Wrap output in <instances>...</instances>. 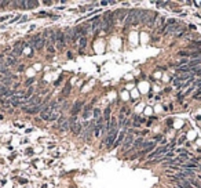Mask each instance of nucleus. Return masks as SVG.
Instances as JSON below:
<instances>
[{
  "instance_id": "nucleus-1",
  "label": "nucleus",
  "mask_w": 201,
  "mask_h": 188,
  "mask_svg": "<svg viewBox=\"0 0 201 188\" xmlns=\"http://www.w3.org/2000/svg\"><path fill=\"white\" fill-rule=\"evenodd\" d=\"M140 11L142 10H136V8H134V10L130 11V14H128L127 19H125V28H128L132 23H138V18L140 15Z\"/></svg>"
},
{
  "instance_id": "nucleus-2",
  "label": "nucleus",
  "mask_w": 201,
  "mask_h": 188,
  "mask_svg": "<svg viewBox=\"0 0 201 188\" xmlns=\"http://www.w3.org/2000/svg\"><path fill=\"white\" fill-rule=\"evenodd\" d=\"M57 104H58L57 101H51L48 105H46L44 109L40 112V117H41L43 120H50V116H51V113H53V111H54Z\"/></svg>"
},
{
  "instance_id": "nucleus-3",
  "label": "nucleus",
  "mask_w": 201,
  "mask_h": 188,
  "mask_svg": "<svg viewBox=\"0 0 201 188\" xmlns=\"http://www.w3.org/2000/svg\"><path fill=\"white\" fill-rule=\"evenodd\" d=\"M116 140H117V129H116V130H113V132H109L108 137L105 138V144H106V147H108V148H112V147L114 145Z\"/></svg>"
},
{
  "instance_id": "nucleus-4",
  "label": "nucleus",
  "mask_w": 201,
  "mask_h": 188,
  "mask_svg": "<svg viewBox=\"0 0 201 188\" xmlns=\"http://www.w3.org/2000/svg\"><path fill=\"white\" fill-rule=\"evenodd\" d=\"M32 44H33V47L36 50H41L43 47L46 46V38H43L41 35H36L33 42H32Z\"/></svg>"
},
{
  "instance_id": "nucleus-5",
  "label": "nucleus",
  "mask_w": 201,
  "mask_h": 188,
  "mask_svg": "<svg viewBox=\"0 0 201 188\" xmlns=\"http://www.w3.org/2000/svg\"><path fill=\"white\" fill-rule=\"evenodd\" d=\"M58 129L61 132H66L70 129V122H69V117H63L61 116L58 119Z\"/></svg>"
},
{
  "instance_id": "nucleus-6",
  "label": "nucleus",
  "mask_w": 201,
  "mask_h": 188,
  "mask_svg": "<svg viewBox=\"0 0 201 188\" xmlns=\"http://www.w3.org/2000/svg\"><path fill=\"white\" fill-rule=\"evenodd\" d=\"M128 14H130V11H128V10H124V8H121V10H117V11H114V13H113V18L118 19L120 22H124V21L127 19Z\"/></svg>"
},
{
  "instance_id": "nucleus-7",
  "label": "nucleus",
  "mask_w": 201,
  "mask_h": 188,
  "mask_svg": "<svg viewBox=\"0 0 201 188\" xmlns=\"http://www.w3.org/2000/svg\"><path fill=\"white\" fill-rule=\"evenodd\" d=\"M57 33V48L58 50H62L63 48V46H65V33L62 31H57L55 32Z\"/></svg>"
},
{
  "instance_id": "nucleus-8",
  "label": "nucleus",
  "mask_w": 201,
  "mask_h": 188,
  "mask_svg": "<svg viewBox=\"0 0 201 188\" xmlns=\"http://www.w3.org/2000/svg\"><path fill=\"white\" fill-rule=\"evenodd\" d=\"M22 109L25 111V112H28V113H37L39 111L44 109V105H43V104L35 105V107H28V105H25V107H22Z\"/></svg>"
},
{
  "instance_id": "nucleus-9",
  "label": "nucleus",
  "mask_w": 201,
  "mask_h": 188,
  "mask_svg": "<svg viewBox=\"0 0 201 188\" xmlns=\"http://www.w3.org/2000/svg\"><path fill=\"white\" fill-rule=\"evenodd\" d=\"M170 148V147H158V148L156 149V151H153V152H150L149 155H147V158L149 159H153V158H157L160 156V155H162V154H165L167 152V149Z\"/></svg>"
},
{
  "instance_id": "nucleus-10",
  "label": "nucleus",
  "mask_w": 201,
  "mask_h": 188,
  "mask_svg": "<svg viewBox=\"0 0 201 188\" xmlns=\"http://www.w3.org/2000/svg\"><path fill=\"white\" fill-rule=\"evenodd\" d=\"M65 40H66L68 43H73V42H75V31H73V29L68 28V29L65 31Z\"/></svg>"
},
{
  "instance_id": "nucleus-11",
  "label": "nucleus",
  "mask_w": 201,
  "mask_h": 188,
  "mask_svg": "<svg viewBox=\"0 0 201 188\" xmlns=\"http://www.w3.org/2000/svg\"><path fill=\"white\" fill-rule=\"evenodd\" d=\"M83 105H84V101H83V100H79V101L75 102V105H73V108H72V116H75L79 111L81 109Z\"/></svg>"
},
{
  "instance_id": "nucleus-12",
  "label": "nucleus",
  "mask_w": 201,
  "mask_h": 188,
  "mask_svg": "<svg viewBox=\"0 0 201 188\" xmlns=\"http://www.w3.org/2000/svg\"><path fill=\"white\" fill-rule=\"evenodd\" d=\"M132 142H134V137H132V134H128V136L124 138V144H123V149H124V151H127V149L130 148Z\"/></svg>"
},
{
  "instance_id": "nucleus-13",
  "label": "nucleus",
  "mask_w": 201,
  "mask_h": 188,
  "mask_svg": "<svg viewBox=\"0 0 201 188\" xmlns=\"http://www.w3.org/2000/svg\"><path fill=\"white\" fill-rule=\"evenodd\" d=\"M70 130H72V133H73V134H76V136H80L81 130H83V126L80 125V122H76L75 125L70 127Z\"/></svg>"
},
{
  "instance_id": "nucleus-14",
  "label": "nucleus",
  "mask_w": 201,
  "mask_h": 188,
  "mask_svg": "<svg viewBox=\"0 0 201 188\" xmlns=\"http://www.w3.org/2000/svg\"><path fill=\"white\" fill-rule=\"evenodd\" d=\"M95 126H97V122H95V120H93V122L90 123V126H88V129H87V134H85V138H87V140L91 137L93 132H95Z\"/></svg>"
},
{
  "instance_id": "nucleus-15",
  "label": "nucleus",
  "mask_w": 201,
  "mask_h": 188,
  "mask_svg": "<svg viewBox=\"0 0 201 188\" xmlns=\"http://www.w3.org/2000/svg\"><path fill=\"white\" fill-rule=\"evenodd\" d=\"M35 105H40V97L39 95L32 97L31 100L28 101V107H35Z\"/></svg>"
},
{
  "instance_id": "nucleus-16",
  "label": "nucleus",
  "mask_w": 201,
  "mask_h": 188,
  "mask_svg": "<svg viewBox=\"0 0 201 188\" xmlns=\"http://www.w3.org/2000/svg\"><path fill=\"white\" fill-rule=\"evenodd\" d=\"M200 64H201V58H197V60H190V61H189V68H190V69H194V68H197Z\"/></svg>"
},
{
  "instance_id": "nucleus-17",
  "label": "nucleus",
  "mask_w": 201,
  "mask_h": 188,
  "mask_svg": "<svg viewBox=\"0 0 201 188\" xmlns=\"http://www.w3.org/2000/svg\"><path fill=\"white\" fill-rule=\"evenodd\" d=\"M15 57L14 55H8L7 57V60H6V65L7 66H13V65H15Z\"/></svg>"
},
{
  "instance_id": "nucleus-18",
  "label": "nucleus",
  "mask_w": 201,
  "mask_h": 188,
  "mask_svg": "<svg viewBox=\"0 0 201 188\" xmlns=\"http://www.w3.org/2000/svg\"><path fill=\"white\" fill-rule=\"evenodd\" d=\"M124 137H125V134H124V132H121V133H120V136H117V140H116V142H114V145H113V147H117L120 142H123Z\"/></svg>"
},
{
  "instance_id": "nucleus-19",
  "label": "nucleus",
  "mask_w": 201,
  "mask_h": 188,
  "mask_svg": "<svg viewBox=\"0 0 201 188\" xmlns=\"http://www.w3.org/2000/svg\"><path fill=\"white\" fill-rule=\"evenodd\" d=\"M70 89H72V86H70V83H66V86H65V89H63V91H62L65 97H68V95H69V93H70Z\"/></svg>"
},
{
  "instance_id": "nucleus-20",
  "label": "nucleus",
  "mask_w": 201,
  "mask_h": 188,
  "mask_svg": "<svg viewBox=\"0 0 201 188\" xmlns=\"http://www.w3.org/2000/svg\"><path fill=\"white\" fill-rule=\"evenodd\" d=\"M8 93V87L4 85H0V95H6Z\"/></svg>"
},
{
  "instance_id": "nucleus-21",
  "label": "nucleus",
  "mask_w": 201,
  "mask_h": 188,
  "mask_svg": "<svg viewBox=\"0 0 201 188\" xmlns=\"http://www.w3.org/2000/svg\"><path fill=\"white\" fill-rule=\"evenodd\" d=\"M178 72H193V69H190L189 65H185V66H179Z\"/></svg>"
},
{
  "instance_id": "nucleus-22",
  "label": "nucleus",
  "mask_w": 201,
  "mask_h": 188,
  "mask_svg": "<svg viewBox=\"0 0 201 188\" xmlns=\"http://www.w3.org/2000/svg\"><path fill=\"white\" fill-rule=\"evenodd\" d=\"M154 147H156L154 142H150V145H149V147H147V148L142 152V154H150V151H152V149H154Z\"/></svg>"
},
{
  "instance_id": "nucleus-23",
  "label": "nucleus",
  "mask_w": 201,
  "mask_h": 188,
  "mask_svg": "<svg viewBox=\"0 0 201 188\" xmlns=\"http://www.w3.org/2000/svg\"><path fill=\"white\" fill-rule=\"evenodd\" d=\"M28 8H35L36 6H39V1H26Z\"/></svg>"
},
{
  "instance_id": "nucleus-24",
  "label": "nucleus",
  "mask_w": 201,
  "mask_h": 188,
  "mask_svg": "<svg viewBox=\"0 0 201 188\" xmlns=\"http://www.w3.org/2000/svg\"><path fill=\"white\" fill-rule=\"evenodd\" d=\"M182 167L189 170V169H196V167H197V164H196V163H186V164H183Z\"/></svg>"
},
{
  "instance_id": "nucleus-25",
  "label": "nucleus",
  "mask_w": 201,
  "mask_h": 188,
  "mask_svg": "<svg viewBox=\"0 0 201 188\" xmlns=\"http://www.w3.org/2000/svg\"><path fill=\"white\" fill-rule=\"evenodd\" d=\"M109 116H110V108H106L105 109V113H103V120H109Z\"/></svg>"
},
{
  "instance_id": "nucleus-26",
  "label": "nucleus",
  "mask_w": 201,
  "mask_h": 188,
  "mask_svg": "<svg viewBox=\"0 0 201 188\" xmlns=\"http://www.w3.org/2000/svg\"><path fill=\"white\" fill-rule=\"evenodd\" d=\"M15 6H19V8H28L26 7V1H14Z\"/></svg>"
},
{
  "instance_id": "nucleus-27",
  "label": "nucleus",
  "mask_w": 201,
  "mask_h": 188,
  "mask_svg": "<svg viewBox=\"0 0 201 188\" xmlns=\"http://www.w3.org/2000/svg\"><path fill=\"white\" fill-rule=\"evenodd\" d=\"M143 145V141H142V138H138V140L134 142V148H138V147H142Z\"/></svg>"
},
{
  "instance_id": "nucleus-28",
  "label": "nucleus",
  "mask_w": 201,
  "mask_h": 188,
  "mask_svg": "<svg viewBox=\"0 0 201 188\" xmlns=\"http://www.w3.org/2000/svg\"><path fill=\"white\" fill-rule=\"evenodd\" d=\"M85 44H87V38H80V48L81 50L85 47Z\"/></svg>"
},
{
  "instance_id": "nucleus-29",
  "label": "nucleus",
  "mask_w": 201,
  "mask_h": 188,
  "mask_svg": "<svg viewBox=\"0 0 201 188\" xmlns=\"http://www.w3.org/2000/svg\"><path fill=\"white\" fill-rule=\"evenodd\" d=\"M21 53H22V48H19L18 46H17L15 48H14V51H13V54L14 55H18V54H21Z\"/></svg>"
},
{
  "instance_id": "nucleus-30",
  "label": "nucleus",
  "mask_w": 201,
  "mask_h": 188,
  "mask_svg": "<svg viewBox=\"0 0 201 188\" xmlns=\"http://www.w3.org/2000/svg\"><path fill=\"white\" fill-rule=\"evenodd\" d=\"M125 120H127V117L124 116V115H121V116H120V127L125 125Z\"/></svg>"
},
{
  "instance_id": "nucleus-31",
  "label": "nucleus",
  "mask_w": 201,
  "mask_h": 188,
  "mask_svg": "<svg viewBox=\"0 0 201 188\" xmlns=\"http://www.w3.org/2000/svg\"><path fill=\"white\" fill-rule=\"evenodd\" d=\"M190 54H192V53H187V51H180V53H179V55H182V57H187V55L190 57Z\"/></svg>"
},
{
  "instance_id": "nucleus-32",
  "label": "nucleus",
  "mask_w": 201,
  "mask_h": 188,
  "mask_svg": "<svg viewBox=\"0 0 201 188\" xmlns=\"http://www.w3.org/2000/svg\"><path fill=\"white\" fill-rule=\"evenodd\" d=\"M99 113H100L99 109H95V111H94V117H98V116H99Z\"/></svg>"
},
{
  "instance_id": "nucleus-33",
  "label": "nucleus",
  "mask_w": 201,
  "mask_h": 188,
  "mask_svg": "<svg viewBox=\"0 0 201 188\" xmlns=\"http://www.w3.org/2000/svg\"><path fill=\"white\" fill-rule=\"evenodd\" d=\"M196 46H201V42H194V43H192V47H196Z\"/></svg>"
},
{
  "instance_id": "nucleus-34",
  "label": "nucleus",
  "mask_w": 201,
  "mask_h": 188,
  "mask_svg": "<svg viewBox=\"0 0 201 188\" xmlns=\"http://www.w3.org/2000/svg\"><path fill=\"white\" fill-rule=\"evenodd\" d=\"M7 18H10V17H8V15H6V17H1V18H0V22H3V21H6Z\"/></svg>"
},
{
  "instance_id": "nucleus-35",
  "label": "nucleus",
  "mask_w": 201,
  "mask_h": 188,
  "mask_svg": "<svg viewBox=\"0 0 201 188\" xmlns=\"http://www.w3.org/2000/svg\"><path fill=\"white\" fill-rule=\"evenodd\" d=\"M32 82H33V79H29V80L26 82V86H31V83H32Z\"/></svg>"
},
{
  "instance_id": "nucleus-36",
  "label": "nucleus",
  "mask_w": 201,
  "mask_h": 188,
  "mask_svg": "<svg viewBox=\"0 0 201 188\" xmlns=\"http://www.w3.org/2000/svg\"><path fill=\"white\" fill-rule=\"evenodd\" d=\"M100 4H102V6H108L109 1H100Z\"/></svg>"
}]
</instances>
